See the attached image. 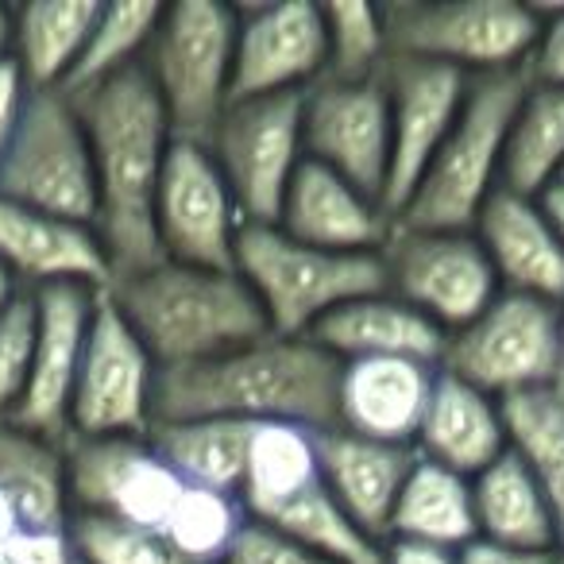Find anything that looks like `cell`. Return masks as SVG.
<instances>
[{"label":"cell","instance_id":"cell-23","mask_svg":"<svg viewBox=\"0 0 564 564\" xmlns=\"http://www.w3.org/2000/svg\"><path fill=\"white\" fill-rule=\"evenodd\" d=\"M441 368L417 360H352L340 364L337 425L383 445L414 448L417 425Z\"/></svg>","mask_w":564,"mask_h":564},{"label":"cell","instance_id":"cell-41","mask_svg":"<svg viewBox=\"0 0 564 564\" xmlns=\"http://www.w3.org/2000/svg\"><path fill=\"white\" fill-rule=\"evenodd\" d=\"M541 35L525 63V78L538 86H564V4L553 12H541Z\"/></svg>","mask_w":564,"mask_h":564},{"label":"cell","instance_id":"cell-42","mask_svg":"<svg viewBox=\"0 0 564 564\" xmlns=\"http://www.w3.org/2000/svg\"><path fill=\"white\" fill-rule=\"evenodd\" d=\"M4 564H82L70 530H20L4 549Z\"/></svg>","mask_w":564,"mask_h":564},{"label":"cell","instance_id":"cell-28","mask_svg":"<svg viewBox=\"0 0 564 564\" xmlns=\"http://www.w3.org/2000/svg\"><path fill=\"white\" fill-rule=\"evenodd\" d=\"M97 0H35L12 12V66L28 89H63L97 24Z\"/></svg>","mask_w":564,"mask_h":564},{"label":"cell","instance_id":"cell-8","mask_svg":"<svg viewBox=\"0 0 564 564\" xmlns=\"http://www.w3.org/2000/svg\"><path fill=\"white\" fill-rule=\"evenodd\" d=\"M0 197L94 228L97 178L89 135L63 89H28L0 159Z\"/></svg>","mask_w":564,"mask_h":564},{"label":"cell","instance_id":"cell-20","mask_svg":"<svg viewBox=\"0 0 564 564\" xmlns=\"http://www.w3.org/2000/svg\"><path fill=\"white\" fill-rule=\"evenodd\" d=\"M476 240L491 259L499 291L564 302V243L538 197L495 189L476 217Z\"/></svg>","mask_w":564,"mask_h":564},{"label":"cell","instance_id":"cell-22","mask_svg":"<svg viewBox=\"0 0 564 564\" xmlns=\"http://www.w3.org/2000/svg\"><path fill=\"white\" fill-rule=\"evenodd\" d=\"M0 267L24 286H55V282H82V286H109V259L97 243L94 228L47 217L0 197Z\"/></svg>","mask_w":564,"mask_h":564},{"label":"cell","instance_id":"cell-50","mask_svg":"<svg viewBox=\"0 0 564 564\" xmlns=\"http://www.w3.org/2000/svg\"><path fill=\"white\" fill-rule=\"evenodd\" d=\"M561 340H564V302H561Z\"/></svg>","mask_w":564,"mask_h":564},{"label":"cell","instance_id":"cell-46","mask_svg":"<svg viewBox=\"0 0 564 564\" xmlns=\"http://www.w3.org/2000/svg\"><path fill=\"white\" fill-rule=\"evenodd\" d=\"M538 202H541V209H545V217L553 220L556 236H561V243H564V186L545 189V194H541Z\"/></svg>","mask_w":564,"mask_h":564},{"label":"cell","instance_id":"cell-35","mask_svg":"<svg viewBox=\"0 0 564 564\" xmlns=\"http://www.w3.org/2000/svg\"><path fill=\"white\" fill-rule=\"evenodd\" d=\"M248 525V510L236 495L205 491V487H182L171 514L163 522V538L189 564H220L236 538Z\"/></svg>","mask_w":564,"mask_h":564},{"label":"cell","instance_id":"cell-39","mask_svg":"<svg viewBox=\"0 0 564 564\" xmlns=\"http://www.w3.org/2000/svg\"><path fill=\"white\" fill-rule=\"evenodd\" d=\"M35 348V299L20 291L4 314H0V417H12L28 387Z\"/></svg>","mask_w":564,"mask_h":564},{"label":"cell","instance_id":"cell-11","mask_svg":"<svg viewBox=\"0 0 564 564\" xmlns=\"http://www.w3.org/2000/svg\"><path fill=\"white\" fill-rule=\"evenodd\" d=\"M379 259L387 291L430 317L445 337L471 325L499 299V279L476 232H433L394 220Z\"/></svg>","mask_w":564,"mask_h":564},{"label":"cell","instance_id":"cell-19","mask_svg":"<svg viewBox=\"0 0 564 564\" xmlns=\"http://www.w3.org/2000/svg\"><path fill=\"white\" fill-rule=\"evenodd\" d=\"M394 220L376 197L360 194L352 182L322 163H302L286 186L274 228L306 248L340 251V256H379Z\"/></svg>","mask_w":564,"mask_h":564},{"label":"cell","instance_id":"cell-38","mask_svg":"<svg viewBox=\"0 0 564 564\" xmlns=\"http://www.w3.org/2000/svg\"><path fill=\"white\" fill-rule=\"evenodd\" d=\"M70 541L82 564H189L159 530H140L97 514H70Z\"/></svg>","mask_w":564,"mask_h":564},{"label":"cell","instance_id":"cell-24","mask_svg":"<svg viewBox=\"0 0 564 564\" xmlns=\"http://www.w3.org/2000/svg\"><path fill=\"white\" fill-rule=\"evenodd\" d=\"M417 448L422 460H433L441 468L456 471V476L471 479L499 460L510 448L507 417H502V402L491 394L476 391L464 379L437 371L433 379V394L425 417L417 425Z\"/></svg>","mask_w":564,"mask_h":564},{"label":"cell","instance_id":"cell-21","mask_svg":"<svg viewBox=\"0 0 564 564\" xmlns=\"http://www.w3.org/2000/svg\"><path fill=\"white\" fill-rule=\"evenodd\" d=\"M317 460H322V484L340 502L348 518L383 545L391 533V514L399 491L414 468L417 453L410 445H383V441L360 437L340 425L317 433Z\"/></svg>","mask_w":564,"mask_h":564},{"label":"cell","instance_id":"cell-40","mask_svg":"<svg viewBox=\"0 0 564 564\" xmlns=\"http://www.w3.org/2000/svg\"><path fill=\"white\" fill-rule=\"evenodd\" d=\"M220 564H329V561L310 553V549H302L299 541H291L286 533L248 518L243 533L236 538V545L228 549V556Z\"/></svg>","mask_w":564,"mask_h":564},{"label":"cell","instance_id":"cell-26","mask_svg":"<svg viewBox=\"0 0 564 564\" xmlns=\"http://www.w3.org/2000/svg\"><path fill=\"white\" fill-rule=\"evenodd\" d=\"M317 484H322V460H317L314 430L286 422L256 425L240 491H236L251 522H274L282 510L299 502L306 491H314Z\"/></svg>","mask_w":564,"mask_h":564},{"label":"cell","instance_id":"cell-47","mask_svg":"<svg viewBox=\"0 0 564 564\" xmlns=\"http://www.w3.org/2000/svg\"><path fill=\"white\" fill-rule=\"evenodd\" d=\"M20 530H24V522H20V518H17V510H12L9 502L0 499V553L9 549V541L17 538Z\"/></svg>","mask_w":564,"mask_h":564},{"label":"cell","instance_id":"cell-51","mask_svg":"<svg viewBox=\"0 0 564 564\" xmlns=\"http://www.w3.org/2000/svg\"><path fill=\"white\" fill-rule=\"evenodd\" d=\"M556 186H564V174H561V182H556Z\"/></svg>","mask_w":564,"mask_h":564},{"label":"cell","instance_id":"cell-33","mask_svg":"<svg viewBox=\"0 0 564 564\" xmlns=\"http://www.w3.org/2000/svg\"><path fill=\"white\" fill-rule=\"evenodd\" d=\"M510 445L525 456L553 518L556 553L564 556V391H533L502 402Z\"/></svg>","mask_w":564,"mask_h":564},{"label":"cell","instance_id":"cell-12","mask_svg":"<svg viewBox=\"0 0 564 564\" xmlns=\"http://www.w3.org/2000/svg\"><path fill=\"white\" fill-rule=\"evenodd\" d=\"M155 376L159 364L101 286L74 383L66 437H148Z\"/></svg>","mask_w":564,"mask_h":564},{"label":"cell","instance_id":"cell-43","mask_svg":"<svg viewBox=\"0 0 564 564\" xmlns=\"http://www.w3.org/2000/svg\"><path fill=\"white\" fill-rule=\"evenodd\" d=\"M460 564H564V556L556 549H510L476 538L460 549Z\"/></svg>","mask_w":564,"mask_h":564},{"label":"cell","instance_id":"cell-1","mask_svg":"<svg viewBox=\"0 0 564 564\" xmlns=\"http://www.w3.org/2000/svg\"><path fill=\"white\" fill-rule=\"evenodd\" d=\"M70 101L86 124L94 155V236L109 259V282L163 263L155 197L174 135L148 70L132 66L86 94H74Z\"/></svg>","mask_w":564,"mask_h":564},{"label":"cell","instance_id":"cell-13","mask_svg":"<svg viewBox=\"0 0 564 564\" xmlns=\"http://www.w3.org/2000/svg\"><path fill=\"white\" fill-rule=\"evenodd\" d=\"M63 456L74 514L163 530L186 487L148 437H66Z\"/></svg>","mask_w":564,"mask_h":564},{"label":"cell","instance_id":"cell-45","mask_svg":"<svg viewBox=\"0 0 564 564\" xmlns=\"http://www.w3.org/2000/svg\"><path fill=\"white\" fill-rule=\"evenodd\" d=\"M383 564H460V553L445 545H425V541L387 538Z\"/></svg>","mask_w":564,"mask_h":564},{"label":"cell","instance_id":"cell-29","mask_svg":"<svg viewBox=\"0 0 564 564\" xmlns=\"http://www.w3.org/2000/svg\"><path fill=\"white\" fill-rule=\"evenodd\" d=\"M471 507H476V533L484 541L510 549H556L545 495L514 445L479 476H471Z\"/></svg>","mask_w":564,"mask_h":564},{"label":"cell","instance_id":"cell-5","mask_svg":"<svg viewBox=\"0 0 564 564\" xmlns=\"http://www.w3.org/2000/svg\"><path fill=\"white\" fill-rule=\"evenodd\" d=\"M232 271L256 294L274 337H310L333 310L387 291V271L379 256L306 248L274 225L240 228Z\"/></svg>","mask_w":564,"mask_h":564},{"label":"cell","instance_id":"cell-10","mask_svg":"<svg viewBox=\"0 0 564 564\" xmlns=\"http://www.w3.org/2000/svg\"><path fill=\"white\" fill-rule=\"evenodd\" d=\"M205 148H209L243 225H274L286 186L306 163L302 94L232 101Z\"/></svg>","mask_w":564,"mask_h":564},{"label":"cell","instance_id":"cell-36","mask_svg":"<svg viewBox=\"0 0 564 564\" xmlns=\"http://www.w3.org/2000/svg\"><path fill=\"white\" fill-rule=\"evenodd\" d=\"M267 525L286 533L291 541H299L310 553L325 556L329 564H383V545L371 541L368 533L340 510V502L325 491V484H317L314 491H306L299 502H291V507Z\"/></svg>","mask_w":564,"mask_h":564},{"label":"cell","instance_id":"cell-14","mask_svg":"<svg viewBox=\"0 0 564 564\" xmlns=\"http://www.w3.org/2000/svg\"><path fill=\"white\" fill-rule=\"evenodd\" d=\"M302 148L360 194L383 205L391 171V105L383 74L368 82L317 78L302 89Z\"/></svg>","mask_w":564,"mask_h":564},{"label":"cell","instance_id":"cell-52","mask_svg":"<svg viewBox=\"0 0 564 564\" xmlns=\"http://www.w3.org/2000/svg\"><path fill=\"white\" fill-rule=\"evenodd\" d=\"M0 564H4V553H0Z\"/></svg>","mask_w":564,"mask_h":564},{"label":"cell","instance_id":"cell-4","mask_svg":"<svg viewBox=\"0 0 564 564\" xmlns=\"http://www.w3.org/2000/svg\"><path fill=\"white\" fill-rule=\"evenodd\" d=\"M525 70L468 78L460 117L422 174L414 197L399 213V225L433 232H471L487 197L502 186V151L522 101Z\"/></svg>","mask_w":564,"mask_h":564},{"label":"cell","instance_id":"cell-25","mask_svg":"<svg viewBox=\"0 0 564 564\" xmlns=\"http://www.w3.org/2000/svg\"><path fill=\"white\" fill-rule=\"evenodd\" d=\"M310 340H317L340 364L417 360L441 368V356H445V333L430 317H422L406 302L394 299L391 291L368 294V299H356L348 306L333 310L325 322H317Z\"/></svg>","mask_w":564,"mask_h":564},{"label":"cell","instance_id":"cell-16","mask_svg":"<svg viewBox=\"0 0 564 564\" xmlns=\"http://www.w3.org/2000/svg\"><path fill=\"white\" fill-rule=\"evenodd\" d=\"M383 86L391 105V171H387L383 209L394 220L406 209L448 128L460 117L468 78L448 66L391 55L383 66Z\"/></svg>","mask_w":564,"mask_h":564},{"label":"cell","instance_id":"cell-6","mask_svg":"<svg viewBox=\"0 0 564 564\" xmlns=\"http://www.w3.org/2000/svg\"><path fill=\"white\" fill-rule=\"evenodd\" d=\"M232 63L236 9L217 0H182L163 9L140 66L163 101L174 140L209 143L232 105Z\"/></svg>","mask_w":564,"mask_h":564},{"label":"cell","instance_id":"cell-37","mask_svg":"<svg viewBox=\"0 0 564 564\" xmlns=\"http://www.w3.org/2000/svg\"><path fill=\"white\" fill-rule=\"evenodd\" d=\"M325 35H329V58H325V78L337 82H368L379 78L391 58L383 32V9L364 4V0H340L325 4Z\"/></svg>","mask_w":564,"mask_h":564},{"label":"cell","instance_id":"cell-2","mask_svg":"<svg viewBox=\"0 0 564 564\" xmlns=\"http://www.w3.org/2000/svg\"><path fill=\"white\" fill-rule=\"evenodd\" d=\"M340 360L310 337H263L202 364L159 368L151 422L228 417V422H286L302 430L337 425Z\"/></svg>","mask_w":564,"mask_h":564},{"label":"cell","instance_id":"cell-7","mask_svg":"<svg viewBox=\"0 0 564 564\" xmlns=\"http://www.w3.org/2000/svg\"><path fill=\"white\" fill-rule=\"evenodd\" d=\"M383 32L391 55L484 78L525 70L541 17L522 0H399L383 9Z\"/></svg>","mask_w":564,"mask_h":564},{"label":"cell","instance_id":"cell-9","mask_svg":"<svg viewBox=\"0 0 564 564\" xmlns=\"http://www.w3.org/2000/svg\"><path fill=\"white\" fill-rule=\"evenodd\" d=\"M441 371L491 394L495 402L564 391L561 306L499 291L476 322L445 337Z\"/></svg>","mask_w":564,"mask_h":564},{"label":"cell","instance_id":"cell-31","mask_svg":"<svg viewBox=\"0 0 564 564\" xmlns=\"http://www.w3.org/2000/svg\"><path fill=\"white\" fill-rule=\"evenodd\" d=\"M387 538L425 541L460 553L468 541H476V507H471V479L441 468L417 456L406 484L399 491Z\"/></svg>","mask_w":564,"mask_h":564},{"label":"cell","instance_id":"cell-3","mask_svg":"<svg viewBox=\"0 0 564 564\" xmlns=\"http://www.w3.org/2000/svg\"><path fill=\"white\" fill-rule=\"evenodd\" d=\"M159 368H182L271 337L256 294L236 271L163 263L105 286Z\"/></svg>","mask_w":564,"mask_h":564},{"label":"cell","instance_id":"cell-18","mask_svg":"<svg viewBox=\"0 0 564 564\" xmlns=\"http://www.w3.org/2000/svg\"><path fill=\"white\" fill-rule=\"evenodd\" d=\"M35 299V348L32 371L20 406L9 422L51 441H66L70 433V399L78 383L82 352H86L89 322H94L97 286L55 282L32 291Z\"/></svg>","mask_w":564,"mask_h":564},{"label":"cell","instance_id":"cell-30","mask_svg":"<svg viewBox=\"0 0 564 564\" xmlns=\"http://www.w3.org/2000/svg\"><path fill=\"white\" fill-rule=\"evenodd\" d=\"M256 425L228 417H186V422H151L148 441L171 464L186 487L236 495L248 464Z\"/></svg>","mask_w":564,"mask_h":564},{"label":"cell","instance_id":"cell-32","mask_svg":"<svg viewBox=\"0 0 564 564\" xmlns=\"http://www.w3.org/2000/svg\"><path fill=\"white\" fill-rule=\"evenodd\" d=\"M564 174V86L530 82L502 151V189L541 197Z\"/></svg>","mask_w":564,"mask_h":564},{"label":"cell","instance_id":"cell-17","mask_svg":"<svg viewBox=\"0 0 564 564\" xmlns=\"http://www.w3.org/2000/svg\"><path fill=\"white\" fill-rule=\"evenodd\" d=\"M325 12L310 0L251 4L236 12L232 101L302 94L325 78Z\"/></svg>","mask_w":564,"mask_h":564},{"label":"cell","instance_id":"cell-44","mask_svg":"<svg viewBox=\"0 0 564 564\" xmlns=\"http://www.w3.org/2000/svg\"><path fill=\"white\" fill-rule=\"evenodd\" d=\"M24 97H28V86L17 66H12V58L0 63V159H4V148H9V140H12L20 109H24Z\"/></svg>","mask_w":564,"mask_h":564},{"label":"cell","instance_id":"cell-15","mask_svg":"<svg viewBox=\"0 0 564 564\" xmlns=\"http://www.w3.org/2000/svg\"><path fill=\"white\" fill-rule=\"evenodd\" d=\"M243 220L205 143L174 140L155 197V236L163 259L205 271H232Z\"/></svg>","mask_w":564,"mask_h":564},{"label":"cell","instance_id":"cell-27","mask_svg":"<svg viewBox=\"0 0 564 564\" xmlns=\"http://www.w3.org/2000/svg\"><path fill=\"white\" fill-rule=\"evenodd\" d=\"M0 499L17 510L24 530H70L63 441L0 417Z\"/></svg>","mask_w":564,"mask_h":564},{"label":"cell","instance_id":"cell-48","mask_svg":"<svg viewBox=\"0 0 564 564\" xmlns=\"http://www.w3.org/2000/svg\"><path fill=\"white\" fill-rule=\"evenodd\" d=\"M20 291H24V286H20V282L12 279V274L4 271V267H0V314H4V310H9L12 302H17Z\"/></svg>","mask_w":564,"mask_h":564},{"label":"cell","instance_id":"cell-34","mask_svg":"<svg viewBox=\"0 0 564 564\" xmlns=\"http://www.w3.org/2000/svg\"><path fill=\"white\" fill-rule=\"evenodd\" d=\"M163 17V4L155 0H117V4H101L97 24L86 40L78 66L66 78L63 94H86V89L101 86V82L117 78V74L140 66V58L148 55L151 35Z\"/></svg>","mask_w":564,"mask_h":564},{"label":"cell","instance_id":"cell-49","mask_svg":"<svg viewBox=\"0 0 564 564\" xmlns=\"http://www.w3.org/2000/svg\"><path fill=\"white\" fill-rule=\"evenodd\" d=\"M12 58V12L0 9V63Z\"/></svg>","mask_w":564,"mask_h":564}]
</instances>
